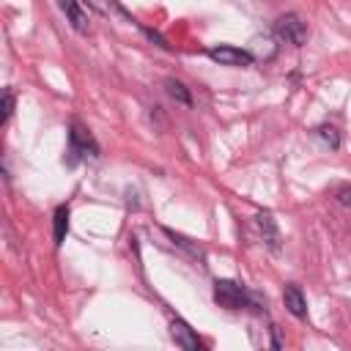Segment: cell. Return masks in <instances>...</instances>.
Returning <instances> with one entry per match:
<instances>
[{"label": "cell", "mask_w": 351, "mask_h": 351, "mask_svg": "<svg viewBox=\"0 0 351 351\" xmlns=\"http://www.w3.org/2000/svg\"><path fill=\"white\" fill-rule=\"evenodd\" d=\"M69 217H71V208L69 203H60L52 214V236H55V244H63L66 241V233H69Z\"/></svg>", "instance_id": "obj_9"}, {"label": "cell", "mask_w": 351, "mask_h": 351, "mask_svg": "<svg viewBox=\"0 0 351 351\" xmlns=\"http://www.w3.org/2000/svg\"><path fill=\"white\" fill-rule=\"evenodd\" d=\"M99 156V143L96 137L90 134L88 126H82L80 121H71L69 126V148H66V165L74 167L80 162H88V159H96Z\"/></svg>", "instance_id": "obj_1"}, {"label": "cell", "mask_w": 351, "mask_h": 351, "mask_svg": "<svg viewBox=\"0 0 351 351\" xmlns=\"http://www.w3.org/2000/svg\"><path fill=\"white\" fill-rule=\"evenodd\" d=\"M11 112H14V90L5 88V90H3V123L11 121Z\"/></svg>", "instance_id": "obj_13"}, {"label": "cell", "mask_w": 351, "mask_h": 351, "mask_svg": "<svg viewBox=\"0 0 351 351\" xmlns=\"http://www.w3.org/2000/svg\"><path fill=\"white\" fill-rule=\"evenodd\" d=\"M170 337L176 340V346H181L184 351H200L203 340L197 337V332L184 321V318H173L170 321Z\"/></svg>", "instance_id": "obj_5"}, {"label": "cell", "mask_w": 351, "mask_h": 351, "mask_svg": "<svg viewBox=\"0 0 351 351\" xmlns=\"http://www.w3.org/2000/svg\"><path fill=\"white\" fill-rule=\"evenodd\" d=\"M170 239H173V244H178V247H184V250H189L195 258H203V252H200V247H195V244H189V239H184L181 233H173V230H165Z\"/></svg>", "instance_id": "obj_12"}, {"label": "cell", "mask_w": 351, "mask_h": 351, "mask_svg": "<svg viewBox=\"0 0 351 351\" xmlns=\"http://www.w3.org/2000/svg\"><path fill=\"white\" fill-rule=\"evenodd\" d=\"M274 30H277V36H280L285 44L302 47V44L307 41V25L302 22L299 14H285V16H280L277 25H274Z\"/></svg>", "instance_id": "obj_3"}, {"label": "cell", "mask_w": 351, "mask_h": 351, "mask_svg": "<svg viewBox=\"0 0 351 351\" xmlns=\"http://www.w3.org/2000/svg\"><path fill=\"white\" fill-rule=\"evenodd\" d=\"M282 304H285L288 313L296 315L299 321L307 318V299H304V293H302V288H299L296 282H288V285L282 288Z\"/></svg>", "instance_id": "obj_6"}, {"label": "cell", "mask_w": 351, "mask_h": 351, "mask_svg": "<svg viewBox=\"0 0 351 351\" xmlns=\"http://www.w3.org/2000/svg\"><path fill=\"white\" fill-rule=\"evenodd\" d=\"M60 11L66 14V19H69V25L77 30V33H88V14H85V8L80 5V0H60Z\"/></svg>", "instance_id": "obj_8"}, {"label": "cell", "mask_w": 351, "mask_h": 351, "mask_svg": "<svg viewBox=\"0 0 351 351\" xmlns=\"http://www.w3.org/2000/svg\"><path fill=\"white\" fill-rule=\"evenodd\" d=\"M255 222H258V230H261V236H263V244H266L271 252H280V230H277L274 217H271L269 211H258Z\"/></svg>", "instance_id": "obj_7"}, {"label": "cell", "mask_w": 351, "mask_h": 351, "mask_svg": "<svg viewBox=\"0 0 351 351\" xmlns=\"http://www.w3.org/2000/svg\"><path fill=\"white\" fill-rule=\"evenodd\" d=\"M337 200H340V203H343V206H346V208L351 211V184H348V186H340V189H337Z\"/></svg>", "instance_id": "obj_14"}, {"label": "cell", "mask_w": 351, "mask_h": 351, "mask_svg": "<svg viewBox=\"0 0 351 351\" xmlns=\"http://www.w3.org/2000/svg\"><path fill=\"white\" fill-rule=\"evenodd\" d=\"M214 302L225 310H261L258 296L233 280H217L214 282Z\"/></svg>", "instance_id": "obj_2"}, {"label": "cell", "mask_w": 351, "mask_h": 351, "mask_svg": "<svg viewBox=\"0 0 351 351\" xmlns=\"http://www.w3.org/2000/svg\"><path fill=\"white\" fill-rule=\"evenodd\" d=\"M165 88H167V93H170V99H176L178 104H184V107H189L192 104V93H189V88L184 85V82H178V80H165Z\"/></svg>", "instance_id": "obj_10"}, {"label": "cell", "mask_w": 351, "mask_h": 351, "mask_svg": "<svg viewBox=\"0 0 351 351\" xmlns=\"http://www.w3.org/2000/svg\"><path fill=\"white\" fill-rule=\"evenodd\" d=\"M315 134H318L329 148H340V134H337V129H335V126H326V123H324V126H318V129H315Z\"/></svg>", "instance_id": "obj_11"}, {"label": "cell", "mask_w": 351, "mask_h": 351, "mask_svg": "<svg viewBox=\"0 0 351 351\" xmlns=\"http://www.w3.org/2000/svg\"><path fill=\"white\" fill-rule=\"evenodd\" d=\"M208 58L217 60L219 66H250L255 58L252 52L247 49H239V47H230V44H222V47H211L208 49Z\"/></svg>", "instance_id": "obj_4"}]
</instances>
